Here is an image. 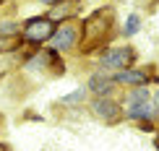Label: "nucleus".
<instances>
[{
    "label": "nucleus",
    "mask_w": 159,
    "mask_h": 151,
    "mask_svg": "<svg viewBox=\"0 0 159 151\" xmlns=\"http://www.w3.org/2000/svg\"><path fill=\"white\" fill-rule=\"evenodd\" d=\"M55 34V21L50 16H37V18H29L24 26H21V39L29 44H42Z\"/></svg>",
    "instance_id": "1"
},
{
    "label": "nucleus",
    "mask_w": 159,
    "mask_h": 151,
    "mask_svg": "<svg viewBox=\"0 0 159 151\" xmlns=\"http://www.w3.org/2000/svg\"><path fill=\"white\" fill-rule=\"evenodd\" d=\"M133 57L136 52L130 47H112L99 57V65H102V70H117L120 73V70H128L133 65Z\"/></svg>",
    "instance_id": "2"
},
{
    "label": "nucleus",
    "mask_w": 159,
    "mask_h": 151,
    "mask_svg": "<svg viewBox=\"0 0 159 151\" xmlns=\"http://www.w3.org/2000/svg\"><path fill=\"white\" fill-rule=\"evenodd\" d=\"M50 50L52 52H65V50H73L76 42H78V29L73 24H63L60 29H55V34L50 39Z\"/></svg>",
    "instance_id": "3"
},
{
    "label": "nucleus",
    "mask_w": 159,
    "mask_h": 151,
    "mask_svg": "<svg viewBox=\"0 0 159 151\" xmlns=\"http://www.w3.org/2000/svg\"><path fill=\"white\" fill-rule=\"evenodd\" d=\"M91 115L99 117L102 122H115L120 117V104L115 99H110V96H97L91 102Z\"/></svg>",
    "instance_id": "4"
},
{
    "label": "nucleus",
    "mask_w": 159,
    "mask_h": 151,
    "mask_svg": "<svg viewBox=\"0 0 159 151\" xmlns=\"http://www.w3.org/2000/svg\"><path fill=\"white\" fill-rule=\"evenodd\" d=\"M112 89H115V78L107 73H94L89 78V86H86V91H91L97 96H110Z\"/></svg>",
    "instance_id": "5"
},
{
    "label": "nucleus",
    "mask_w": 159,
    "mask_h": 151,
    "mask_svg": "<svg viewBox=\"0 0 159 151\" xmlns=\"http://www.w3.org/2000/svg\"><path fill=\"white\" fill-rule=\"evenodd\" d=\"M154 115V107H151V102H128L125 104V117H130V120H149V117Z\"/></svg>",
    "instance_id": "6"
},
{
    "label": "nucleus",
    "mask_w": 159,
    "mask_h": 151,
    "mask_svg": "<svg viewBox=\"0 0 159 151\" xmlns=\"http://www.w3.org/2000/svg\"><path fill=\"white\" fill-rule=\"evenodd\" d=\"M146 81V76L141 73V70H120V73L115 76V83H136V86H141V83Z\"/></svg>",
    "instance_id": "7"
},
{
    "label": "nucleus",
    "mask_w": 159,
    "mask_h": 151,
    "mask_svg": "<svg viewBox=\"0 0 159 151\" xmlns=\"http://www.w3.org/2000/svg\"><path fill=\"white\" fill-rule=\"evenodd\" d=\"M18 47H21V37H0V55L16 52Z\"/></svg>",
    "instance_id": "8"
},
{
    "label": "nucleus",
    "mask_w": 159,
    "mask_h": 151,
    "mask_svg": "<svg viewBox=\"0 0 159 151\" xmlns=\"http://www.w3.org/2000/svg\"><path fill=\"white\" fill-rule=\"evenodd\" d=\"M86 86H81V89H76V91H70V94H65L63 99H60V104H81L84 99H86Z\"/></svg>",
    "instance_id": "9"
},
{
    "label": "nucleus",
    "mask_w": 159,
    "mask_h": 151,
    "mask_svg": "<svg viewBox=\"0 0 159 151\" xmlns=\"http://www.w3.org/2000/svg\"><path fill=\"white\" fill-rule=\"evenodd\" d=\"M21 26L24 24H18V21H3L0 24V37H18L21 34Z\"/></svg>",
    "instance_id": "10"
},
{
    "label": "nucleus",
    "mask_w": 159,
    "mask_h": 151,
    "mask_svg": "<svg viewBox=\"0 0 159 151\" xmlns=\"http://www.w3.org/2000/svg\"><path fill=\"white\" fill-rule=\"evenodd\" d=\"M138 31V16H128V24H125V34H136Z\"/></svg>",
    "instance_id": "11"
},
{
    "label": "nucleus",
    "mask_w": 159,
    "mask_h": 151,
    "mask_svg": "<svg viewBox=\"0 0 159 151\" xmlns=\"http://www.w3.org/2000/svg\"><path fill=\"white\" fill-rule=\"evenodd\" d=\"M39 3H44V5H57L60 0H39Z\"/></svg>",
    "instance_id": "12"
},
{
    "label": "nucleus",
    "mask_w": 159,
    "mask_h": 151,
    "mask_svg": "<svg viewBox=\"0 0 159 151\" xmlns=\"http://www.w3.org/2000/svg\"><path fill=\"white\" fill-rule=\"evenodd\" d=\"M0 151H11V146H5V143H0Z\"/></svg>",
    "instance_id": "13"
},
{
    "label": "nucleus",
    "mask_w": 159,
    "mask_h": 151,
    "mask_svg": "<svg viewBox=\"0 0 159 151\" xmlns=\"http://www.w3.org/2000/svg\"><path fill=\"white\" fill-rule=\"evenodd\" d=\"M154 99H157V104H159V89H157V96H154Z\"/></svg>",
    "instance_id": "14"
},
{
    "label": "nucleus",
    "mask_w": 159,
    "mask_h": 151,
    "mask_svg": "<svg viewBox=\"0 0 159 151\" xmlns=\"http://www.w3.org/2000/svg\"><path fill=\"white\" fill-rule=\"evenodd\" d=\"M157 149H159V138H157Z\"/></svg>",
    "instance_id": "15"
}]
</instances>
